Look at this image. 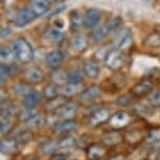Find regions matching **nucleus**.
Listing matches in <instances>:
<instances>
[{"mask_svg": "<svg viewBox=\"0 0 160 160\" xmlns=\"http://www.w3.org/2000/svg\"><path fill=\"white\" fill-rule=\"evenodd\" d=\"M15 59L21 63H28L34 59V50L29 42L24 38H18L12 43Z\"/></svg>", "mask_w": 160, "mask_h": 160, "instance_id": "obj_1", "label": "nucleus"}, {"mask_svg": "<svg viewBox=\"0 0 160 160\" xmlns=\"http://www.w3.org/2000/svg\"><path fill=\"white\" fill-rule=\"evenodd\" d=\"M123 55L119 50H111L105 56V64L108 69L112 71H116L123 65Z\"/></svg>", "mask_w": 160, "mask_h": 160, "instance_id": "obj_2", "label": "nucleus"}, {"mask_svg": "<svg viewBox=\"0 0 160 160\" xmlns=\"http://www.w3.org/2000/svg\"><path fill=\"white\" fill-rule=\"evenodd\" d=\"M21 144L19 141L15 139L14 137L12 138H5V139L1 140V144H0V151L4 155H13L20 151Z\"/></svg>", "mask_w": 160, "mask_h": 160, "instance_id": "obj_3", "label": "nucleus"}, {"mask_svg": "<svg viewBox=\"0 0 160 160\" xmlns=\"http://www.w3.org/2000/svg\"><path fill=\"white\" fill-rule=\"evenodd\" d=\"M130 119H131V117H130L128 113H126V112H123V111H120L111 116L109 123L114 130H120L129 124Z\"/></svg>", "mask_w": 160, "mask_h": 160, "instance_id": "obj_4", "label": "nucleus"}, {"mask_svg": "<svg viewBox=\"0 0 160 160\" xmlns=\"http://www.w3.org/2000/svg\"><path fill=\"white\" fill-rule=\"evenodd\" d=\"M152 91H153V83L150 80H141L132 87L131 94L134 97L141 98L143 96L149 95Z\"/></svg>", "mask_w": 160, "mask_h": 160, "instance_id": "obj_5", "label": "nucleus"}, {"mask_svg": "<svg viewBox=\"0 0 160 160\" xmlns=\"http://www.w3.org/2000/svg\"><path fill=\"white\" fill-rule=\"evenodd\" d=\"M35 18H36L35 14L29 8H23V10L19 11L16 14V17L14 19V23L18 28H24L28 23H31Z\"/></svg>", "mask_w": 160, "mask_h": 160, "instance_id": "obj_6", "label": "nucleus"}, {"mask_svg": "<svg viewBox=\"0 0 160 160\" xmlns=\"http://www.w3.org/2000/svg\"><path fill=\"white\" fill-rule=\"evenodd\" d=\"M64 53L62 52L61 50L57 49V50H53L49 52L45 57V63L48 68L52 69V70H56L58 69L61 63L63 62L64 60Z\"/></svg>", "mask_w": 160, "mask_h": 160, "instance_id": "obj_7", "label": "nucleus"}, {"mask_svg": "<svg viewBox=\"0 0 160 160\" xmlns=\"http://www.w3.org/2000/svg\"><path fill=\"white\" fill-rule=\"evenodd\" d=\"M78 113V105L73 102H66L56 111V115L63 120L72 119Z\"/></svg>", "mask_w": 160, "mask_h": 160, "instance_id": "obj_8", "label": "nucleus"}, {"mask_svg": "<svg viewBox=\"0 0 160 160\" xmlns=\"http://www.w3.org/2000/svg\"><path fill=\"white\" fill-rule=\"evenodd\" d=\"M23 78L28 83H40L44 79V73L41 69L37 68V66H32V68H29L24 71Z\"/></svg>", "mask_w": 160, "mask_h": 160, "instance_id": "obj_9", "label": "nucleus"}, {"mask_svg": "<svg viewBox=\"0 0 160 160\" xmlns=\"http://www.w3.org/2000/svg\"><path fill=\"white\" fill-rule=\"evenodd\" d=\"M111 118V114H110V111L108 108H98L96 111H94L93 113L91 114L90 116V124L91 125H99L102 123H104L108 120H110Z\"/></svg>", "mask_w": 160, "mask_h": 160, "instance_id": "obj_10", "label": "nucleus"}, {"mask_svg": "<svg viewBox=\"0 0 160 160\" xmlns=\"http://www.w3.org/2000/svg\"><path fill=\"white\" fill-rule=\"evenodd\" d=\"M133 41V34L130 29H127L125 31H122L117 37L115 41V47L117 50L119 51H125L129 49L130 45L132 44Z\"/></svg>", "mask_w": 160, "mask_h": 160, "instance_id": "obj_11", "label": "nucleus"}, {"mask_svg": "<svg viewBox=\"0 0 160 160\" xmlns=\"http://www.w3.org/2000/svg\"><path fill=\"white\" fill-rule=\"evenodd\" d=\"M70 45L72 50H74L75 52L82 53L88 47V38L86 37V35L82 34V33H77L71 38Z\"/></svg>", "mask_w": 160, "mask_h": 160, "instance_id": "obj_12", "label": "nucleus"}, {"mask_svg": "<svg viewBox=\"0 0 160 160\" xmlns=\"http://www.w3.org/2000/svg\"><path fill=\"white\" fill-rule=\"evenodd\" d=\"M106 154L104 146L98 143H93L86 149V156L89 160H102Z\"/></svg>", "mask_w": 160, "mask_h": 160, "instance_id": "obj_13", "label": "nucleus"}, {"mask_svg": "<svg viewBox=\"0 0 160 160\" xmlns=\"http://www.w3.org/2000/svg\"><path fill=\"white\" fill-rule=\"evenodd\" d=\"M29 10L35 14L36 17L42 16L49 8V0H29Z\"/></svg>", "mask_w": 160, "mask_h": 160, "instance_id": "obj_14", "label": "nucleus"}, {"mask_svg": "<svg viewBox=\"0 0 160 160\" xmlns=\"http://www.w3.org/2000/svg\"><path fill=\"white\" fill-rule=\"evenodd\" d=\"M101 20V12L98 8H89L84 15V25L87 28H93Z\"/></svg>", "mask_w": 160, "mask_h": 160, "instance_id": "obj_15", "label": "nucleus"}, {"mask_svg": "<svg viewBox=\"0 0 160 160\" xmlns=\"http://www.w3.org/2000/svg\"><path fill=\"white\" fill-rule=\"evenodd\" d=\"M78 128V123L73 119L62 120L55 124V131L59 134H68L75 131Z\"/></svg>", "mask_w": 160, "mask_h": 160, "instance_id": "obj_16", "label": "nucleus"}, {"mask_svg": "<svg viewBox=\"0 0 160 160\" xmlns=\"http://www.w3.org/2000/svg\"><path fill=\"white\" fill-rule=\"evenodd\" d=\"M144 141L152 150L160 149V128H155L149 131Z\"/></svg>", "mask_w": 160, "mask_h": 160, "instance_id": "obj_17", "label": "nucleus"}, {"mask_svg": "<svg viewBox=\"0 0 160 160\" xmlns=\"http://www.w3.org/2000/svg\"><path fill=\"white\" fill-rule=\"evenodd\" d=\"M101 95V89L96 86H92L80 93V99L84 102H92L96 100Z\"/></svg>", "mask_w": 160, "mask_h": 160, "instance_id": "obj_18", "label": "nucleus"}, {"mask_svg": "<svg viewBox=\"0 0 160 160\" xmlns=\"http://www.w3.org/2000/svg\"><path fill=\"white\" fill-rule=\"evenodd\" d=\"M123 136L122 135V133L118 132L117 130H114V131L105 133L102 137V142L105 144V146H115V144H118L120 141L122 140Z\"/></svg>", "mask_w": 160, "mask_h": 160, "instance_id": "obj_19", "label": "nucleus"}, {"mask_svg": "<svg viewBox=\"0 0 160 160\" xmlns=\"http://www.w3.org/2000/svg\"><path fill=\"white\" fill-rule=\"evenodd\" d=\"M44 39L50 43H59L64 39V34H63L62 30H59L57 28H49L45 31L43 35Z\"/></svg>", "mask_w": 160, "mask_h": 160, "instance_id": "obj_20", "label": "nucleus"}, {"mask_svg": "<svg viewBox=\"0 0 160 160\" xmlns=\"http://www.w3.org/2000/svg\"><path fill=\"white\" fill-rule=\"evenodd\" d=\"M83 74L90 79H95L99 75V66L93 61H86L82 68Z\"/></svg>", "mask_w": 160, "mask_h": 160, "instance_id": "obj_21", "label": "nucleus"}, {"mask_svg": "<svg viewBox=\"0 0 160 160\" xmlns=\"http://www.w3.org/2000/svg\"><path fill=\"white\" fill-rule=\"evenodd\" d=\"M41 100V94L36 91H32L28 95L22 99V104L25 108H35Z\"/></svg>", "mask_w": 160, "mask_h": 160, "instance_id": "obj_22", "label": "nucleus"}, {"mask_svg": "<svg viewBox=\"0 0 160 160\" xmlns=\"http://www.w3.org/2000/svg\"><path fill=\"white\" fill-rule=\"evenodd\" d=\"M82 84H73V83H67L62 86L61 94L64 97H71L77 94H80L82 92Z\"/></svg>", "mask_w": 160, "mask_h": 160, "instance_id": "obj_23", "label": "nucleus"}, {"mask_svg": "<svg viewBox=\"0 0 160 160\" xmlns=\"http://www.w3.org/2000/svg\"><path fill=\"white\" fill-rule=\"evenodd\" d=\"M144 47L149 49H159L160 47V32H153L143 41Z\"/></svg>", "mask_w": 160, "mask_h": 160, "instance_id": "obj_24", "label": "nucleus"}, {"mask_svg": "<svg viewBox=\"0 0 160 160\" xmlns=\"http://www.w3.org/2000/svg\"><path fill=\"white\" fill-rule=\"evenodd\" d=\"M57 149H59L58 142L50 139H46L39 144V150L41 151L43 154H53L57 151Z\"/></svg>", "mask_w": 160, "mask_h": 160, "instance_id": "obj_25", "label": "nucleus"}, {"mask_svg": "<svg viewBox=\"0 0 160 160\" xmlns=\"http://www.w3.org/2000/svg\"><path fill=\"white\" fill-rule=\"evenodd\" d=\"M32 92L31 87L28 83L25 82H20V83H17L15 84L13 86V93L15 96H17V97L19 98H24L26 95H28L29 93Z\"/></svg>", "mask_w": 160, "mask_h": 160, "instance_id": "obj_26", "label": "nucleus"}, {"mask_svg": "<svg viewBox=\"0 0 160 160\" xmlns=\"http://www.w3.org/2000/svg\"><path fill=\"white\" fill-rule=\"evenodd\" d=\"M69 20H70L71 28L73 30H78L82 26V25H84V17H82V15L78 10H73L70 12Z\"/></svg>", "mask_w": 160, "mask_h": 160, "instance_id": "obj_27", "label": "nucleus"}, {"mask_svg": "<svg viewBox=\"0 0 160 160\" xmlns=\"http://www.w3.org/2000/svg\"><path fill=\"white\" fill-rule=\"evenodd\" d=\"M110 33H111V30L109 26H108L107 23H106V25H102L101 26H98L96 30H94L92 36H93V39H94L96 42H99V41L104 40Z\"/></svg>", "mask_w": 160, "mask_h": 160, "instance_id": "obj_28", "label": "nucleus"}, {"mask_svg": "<svg viewBox=\"0 0 160 160\" xmlns=\"http://www.w3.org/2000/svg\"><path fill=\"white\" fill-rule=\"evenodd\" d=\"M0 76H1V83H4L8 78L15 74V68L13 63H1V70H0Z\"/></svg>", "mask_w": 160, "mask_h": 160, "instance_id": "obj_29", "label": "nucleus"}, {"mask_svg": "<svg viewBox=\"0 0 160 160\" xmlns=\"http://www.w3.org/2000/svg\"><path fill=\"white\" fill-rule=\"evenodd\" d=\"M59 93H61V90H59L58 86L55 83H50L45 86L43 91V96L47 100H51V99L58 97Z\"/></svg>", "mask_w": 160, "mask_h": 160, "instance_id": "obj_30", "label": "nucleus"}, {"mask_svg": "<svg viewBox=\"0 0 160 160\" xmlns=\"http://www.w3.org/2000/svg\"><path fill=\"white\" fill-rule=\"evenodd\" d=\"M0 56H1V62L2 63H13L15 60V56H14V52L12 50V47H1V51H0Z\"/></svg>", "mask_w": 160, "mask_h": 160, "instance_id": "obj_31", "label": "nucleus"}, {"mask_svg": "<svg viewBox=\"0 0 160 160\" xmlns=\"http://www.w3.org/2000/svg\"><path fill=\"white\" fill-rule=\"evenodd\" d=\"M77 144H78V141L74 137H72V136H66V137L62 138V139L59 141L58 146H59V149H62V150H69V149L75 147Z\"/></svg>", "mask_w": 160, "mask_h": 160, "instance_id": "obj_32", "label": "nucleus"}, {"mask_svg": "<svg viewBox=\"0 0 160 160\" xmlns=\"http://www.w3.org/2000/svg\"><path fill=\"white\" fill-rule=\"evenodd\" d=\"M50 79L52 81V83L60 86V84H64L65 81H67V74H65L64 72L61 70L56 69L53 72H51L50 74Z\"/></svg>", "mask_w": 160, "mask_h": 160, "instance_id": "obj_33", "label": "nucleus"}, {"mask_svg": "<svg viewBox=\"0 0 160 160\" xmlns=\"http://www.w3.org/2000/svg\"><path fill=\"white\" fill-rule=\"evenodd\" d=\"M13 137L16 140H18L21 144H26L28 143L29 141L32 139V133H29L28 131H25V130H20L19 132H17Z\"/></svg>", "mask_w": 160, "mask_h": 160, "instance_id": "obj_34", "label": "nucleus"}, {"mask_svg": "<svg viewBox=\"0 0 160 160\" xmlns=\"http://www.w3.org/2000/svg\"><path fill=\"white\" fill-rule=\"evenodd\" d=\"M65 97H60L58 96L57 98H53L51 100H48L46 103V108L48 111H57L59 108H61L62 105H64L66 103V100L64 99Z\"/></svg>", "mask_w": 160, "mask_h": 160, "instance_id": "obj_35", "label": "nucleus"}, {"mask_svg": "<svg viewBox=\"0 0 160 160\" xmlns=\"http://www.w3.org/2000/svg\"><path fill=\"white\" fill-rule=\"evenodd\" d=\"M148 102H149L150 107L153 108L160 107V89L153 90L148 95Z\"/></svg>", "mask_w": 160, "mask_h": 160, "instance_id": "obj_36", "label": "nucleus"}, {"mask_svg": "<svg viewBox=\"0 0 160 160\" xmlns=\"http://www.w3.org/2000/svg\"><path fill=\"white\" fill-rule=\"evenodd\" d=\"M83 80L82 74L78 71H71L67 74V82L73 84H81Z\"/></svg>", "mask_w": 160, "mask_h": 160, "instance_id": "obj_37", "label": "nucleus"}, {"mask_svg": "<svg viewBox=\"0 0 160 160\" xmlns=\"http://www.w3.org/2000/svg\"><path fill=\"white\" fill-rule=\"evenodd\" d=\"M17 108L14 107V105H7V107H2L1 108V116L5 117V118L12 119L13 117H15V115H17Z\"/></svg>", "mask_w": 160, "mask_h": 160, "instance_id": "obj_38", "label": "nucleus"}, {"mask_svg": "<svg viewBox=\"0 0 160 160\" xmlns=\"http://www.w3.org/2000/svg\"><path fill=\"white\" fill-rule=\"evenodd\" d=\"M44 123V118L42 116L36 115L32 118H31L28 121H26V124H28L29 128H39V126L43 125Z\"/></svg>", "mask_w": 160, "mask_h": 160, "instance_id": "obj_39", "label": "nucleus"}, {"mask_svg": "<svg viewBox=\"0 0 160 160\" xmlns=\"http://www.w3.org/2000/svg\"><path fill=\"white\" fill-rule=\"evenodd\" d=\"M34 116H36V112L34 108H25V111L19 114V119L23 120V121H28Z\"/></svg>", "mask_w": 160, "mask_h": 160, "instance_id": "obj_40", "label": "nucleus"}, {"mask_svg": "<svg viewBox=\"0 0 160 160\" xmlns=\"http://www.w3.org/2000/svg\"><path fill=\"white\" fill-rule=\"evenodd\" d=\"M120 23H122V19H120L119 17H114V18H112V19H110L109 21H108L107 25L110 28L111 32H112V31H114V30L118 29Z\"/></svg>", "mask_w": 160, "mask_h": 160, "instance_id": "obj_41", "label": "nucleus"}, {"mask_svg": "<svg viewBox=\"0 0 160 160\" xmlns=\"http://www.w3.org/2000/svg\"><path fill=\"white\" fill-rule=\"evenodd\" d=\"M11 126V119L5 118V117L1 116V122H0V128H1V134L3 135L5 132L8 131Z\"/></svg>", "mask_w": 160, "mask_h": 160, "instance_id": "obj_42", "label": "nucleus"}, {"mask_svg": "<svg viewBox=\"0 0 160 160\" xmlns=\"http://www.w3.org/2000/svg\"><path fill=\"white\" fill-rule=\"evenodd\" d=\"M134 111L136 112L137 114H139V115H149L150 113V110L149 108L146 107L144 104H136L134 108Z\"/></svg>", "mask_w": 160, "mask_h": 160, "instance_id": "obj_43", "label": "nucleus"}, {"mask_svg": "<svg viewBox=\"0 0 160 160\" xmlns=\"http://www.w3.org/2000/svg\"><path fill=\"white\" fill-rule=\"evenodd\" d=\"M68 155L64 152H55L51 154L49 160H67Z\"/></svg>", "mask_w": 160, "mask_h": 160, "instance_id": "obj_44", "label": "nucleus"}, {"mask_svg": "<svg viewBox=\"0 0 160 160\" xmlns=\"http://www.w3.org/2000/svg\"><path fill=\"white\" fill-rule=\"evenodd\" d=\"M131 101V98H129L127 95H123V96H120V97L117 99V103L119 105H128Z\"/></svg>", "mask_w": 160, "mask_h": 160, "instance_id": "obj_45", "label": "nucleus"}, {"mask_svg": "<svg viewBox=\"0 0 160 160\" xmlns=\"http://www.w3.org/2000/svg\"><path fill=\"white\" fill-rule=\"evenodd\" d=\"M11 29L10 28H2L1 29V39L8 38L11 35Z\"/></svg>", "mask_w": 160, "mask_h": 160, "instance_id": "obj_46", "label": "nucleus"}, {"mask_svg": "<svg viewBox=\"0 0 160 160\" xmlns=\"http://www.w3.org/2000/svg\"><path fill=\"white\" fill-rule=\"evenodd\" d=\"M55 28L59 29V30H63V28H64V22H63L62 19H56Z\"/></svg>", "mask_w": 160, "mask_h": 160, "instance_id": "obj_47", "label": "nucleus"}, {"mask_svg": "<svg viewBox=\"0 0 160 160\" xmlns=\"http://www.w3.org/2000/svg\"><path fill=\"white\" fill-rule=\"evenodd\" d=\"M23 160H40V158L37 156H28V157H25Z\"/></svg>", "mask_w": 160, "mask_h": 160, "instance_id": "obj_48", "label": "nucleus"}, {"mask_svg": "<svg viewBox=\"0 0 160 160\" xmlns=\"http://www.w3.org/2000/svg\"><path fill=\"white\" fill-rule=\"evenodd\" d=\"M110 160H123V158L120 155H117L115 157H113V158H111Z\"/></svg>", "mask_w": 160, "mask_h": 160, "instance_id": "obj_49", "label": "nucleus"}, {"mask_svg": "<svg viewBox=\"0 0 160 160\" xmlns=\"http://www.w3.org/2000/svg\"><path fill=\"white\" fill-rule=\"evenodd\" d=\"M49 1L56 2V3H60V2H63V1H65V0H49Z\"/></svg>", "mask_w": 160, "mask_h": 160, "instance_id": "obj_50", "label": "nucleus"}, {"mask_svg": "<svg viewBox=\"0 0 160 160\" xmlns=\"http://www.w3.org/2000/svg\"><path fill=\"white\" fill-rule=\"evenodd\" d=\"M156 160H160V154L158 155V157H157V158H156Z\"/></svg>", "mask_w": 160, "mask_h": 160, "instance_id": "obj_51", "label": "nucleus"}, {"mask_svg": "<svg viewBox=\"0 0 160 160\" xmlns=\"http://www.w3.org/2000/svg\"><path fill=\"white\" fill-rule=\"evenodd\" d=\"M12 160H18V159H12Z\"/></svg>", "mask_w": 160, "mask_h": 160, "instance_id": "obj_52", "label": "nucleus"}]
</instances>
